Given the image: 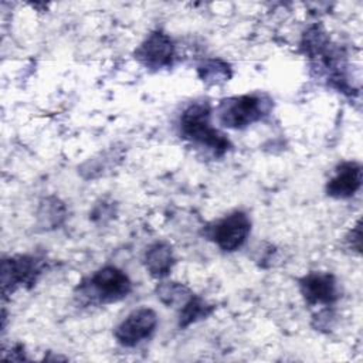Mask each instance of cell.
I'll list each match as a JSON object with an SVG mask.
<instances>
[{
  "label": "cell",
  "instance_id": "obj_1",
  "mask_svg": "<svg viewBox=\"0 0 363 363\" xmlns=\"http://www.w3.org/2000/svg\"><path fill=\"white\" fill-rule=\"evenodd\" d=\"M210 113L207 102L189 105L180 116V132L183 138L211 149L216 155H223L230 149V140L210 125Z\"/></svg>",
  "mask_w": 363,
  "mask_h": 363
},
{
  "label": "cell",
  "instance_id": "obj_10",
  "mask_svg": "<svg viewBox=\"0 0 363 363\" xmlns=\"http://www.w3.org/2000/svg\"><path fill=\"white\" fill-rule=\"evenodd\" d=\"M143 261L150 275L156 278H163L170 272L174 264L172 247L166 242H155L146 250Z\"/></svg>",
  "mask_w": 363,
  "mask_h": 363
},
{
  "label": "cell",
  "instance_id": "obj_9",
  "mask_svg": "<svg viewBox=\"0 0 363 363\" xmlns=\"http://www.w3.org/2000/svg\"><path fill=\"white\" fill-rule=\"evenodd\" d=\"M362 186V166L345 162L336 167L333 177L326 184V193L335 199L352 197Z\"/></svg>",
  "mask_w": 363,
  "mask_h": 363
},
{
  "label": "cell",
  "instance_id": "obj_14",
  "mask_svg": "<svg viewBox=\"0 0 363 363\" xmlns=\"http://www.w3.org/2000/svg\"><path fill=\"white\" fill-rule=\"evenodd\" d=\"M38 217L43 220V225L57 227L65 217V207L60 200L54 197L45 199L40 207Z\"/></svg>",
  "mask_w": 363,
  "mask_h": 363
},
{
  "label": "cell",
  "instance_id": "obj_8",
  "mask_svg": "<svg viewBox=\"0 0 363 363\" xmlns=\"http://www.w3.org/2000/svg\"><path fill=\"white\" fill-rule=\"evenodd\" d=\"M308 305H330L337 299L336 278L329 272H309L299 281Z\"/></svg>",
  "mask_w": 363,
  "mask_h": 363
},
{
  "label": "cell",
  "instance_id": "obj_4",
  "mask_svg": "<svg viewBox=\"0 0 363 363\" xmlns=\"http://www.w3.org/2000/svg\"><path fill=\"white\" fill-rule=\"evenodd\" d=\"M251 231V221L242 211H234L207 227L206 235L223 251H235L247 240Z\"/></svg>",
  "mask_w": 363,
  "mask_h": 363
},
{
  "label": "cell",
  "instance_id": "obj_15",
  "mask_svg": "<svg viewBox=\"0 0 363 363\" xmlns=\"http://www.w3.org/2000/svg\"><path fill=\"white\" fill-rule=\"evenodd\" d=\"M347 241H349L352 250H356L357 252L360 251V223H357L354 225V228L352 230L350 235L347 237Z\"/></svg>",
  "mask_w": 363,
  "mask_h": 363
},
{
  "label": "cell",
  "instance_id": "obj_2",
  "mask_svg": "<svg viewBox=\"0 0 363 363\" xmlns=\"http://www.w3.org/2000/svg\"><path fill=\"white\" fill-rule=\"evenodd\" d=\"M272 102L264 95H240L221 101L218 106L220 123L242 129L248 125L261 121L271 111Z\"/></svg>",
  "mask_w": 363,
  "mask_h": 363
},
{
  "label": "cell",
  "instance_id": "obj_13",
  "mask_svg": "<svg viewBox=\"0 0 363 363\" xmlns=\"http://www.w3.org/2000/svg\"><path fill=\"white\" fill-rule=\"evenodd\" d=\"M199 75L203 81L210 84H218L228 81L231 77V69L227 62L220 60H210L199 67Z\"/></svg>",
  "mask_w": 363,
  "mask_h": 363
},
{
  "label": "cell",
  "instance_id": "obj_7",
  "mask_svg": "<svg viewBox=\"0 0 363 363\" xmlns=\"http://www.w3.org/2000/svg\"><path fill=\"white\" fill-rule=\"evenodd\" d=\"M135 58L146 68L169 67L174 58V44L167 34L155 31L136 48Z\"/></svg>",
  "mask_w": 363,
  "mask_h": 363
},
{
  "label": "cell",
  "instance_id": "obj_3",
  "mask_svg": "<svg viewBox=\"0 0 363 363\" xmlns=\"http://www.w3.org/2000/svg\"><path fill=\"white\" fill-rule=\"evenodd\" d=\"M81 289L91 299L108 303L126 298L132 291V282L122 269L116 267H104L92 274L88 281L84 282Z\"/></svg>",
  "mask_w": 363,
  "mask_h": 363
},
{
  "label": "cell",
  "instance_id": "obj_5",
  "mask_svg": "<svg viewBox=\"0 0 363 363\" xmlns=\"http://www.w3.org/2000/svg\"><path fill=\"white\" fill-rule=\"evenodd\" d=\"M41 274V261L30 255H16L1 262V291L11 294L24 285H33Z\"/></svg>",
  "mask_w": 363,
  "mask_h": 363
},
{
  "label": "cell",
  "instance_id": "obj_6",
  "mask_svg": "<svg viewBox=\"0 0 363 363\" xmlns=\"http://www.w3.org/2000/svg\"><path fill=\"white\" fill-rule=\"evenodd\" d=\"M157 326V315L150 308H139L130 312L115 329L116 340L125 346L132 347L142 340L152 336Z\"/></svg>",
  "mask_w": 363,
  "mask_h": 363
},
{
  "label": "cell",
  "instance_id": "obj_12",
  "mask_svg": "<svg viewBox=\"0 0 363 363\" xmlns=\"http://www.w3.org/2000/svg\"><path fill=\"white\" fill-rule=\"evenodd\" d=\"M157 298L167 306H176L184 305L191 298V292L179 282H163L157 286Z\"/></svg>",
  "mask_w": 363,
  "mask_h": 363
},
{
  "label": "cell",
  "instance_id": "obj_11",
  "mask_svg": "<svg viewBox=\"0 0 363 363\" xmlns=\"http://www.w3.org/2000/svg\"><path fill=\"white\" fill-rule=\"evenodd\" d=\"M211 311H213V308L210 305H207L203 299L191 295V298L180 309L179 326L186 328L190 323L208 316L211 313Z\"/></svg>",
  "mask_w": 363,
  "mask_h": 363
}]
</instances>
